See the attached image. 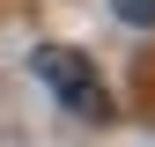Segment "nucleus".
Here are the masks:
<instances>
[{
    "mask_svg": "<svg viewBox=\"0 0 155 147\" xmlns=\"http://www.w3.org/2000/svg\"><path fill=\"white\" fill-rule=\"evenodd\" d=\"M30 74H37V81H45L52 96L74 110V118H111L104 81H96V66H89L74 44H37V52H30Z\"/></svg>",
    "mask_w": 155,
    "mask_h": 147,
    "instance_id": "nucleus-1",
    "label": "nucleus"
},
{
    "mask_svg": "<svg viewBox=\"0 0 155 147\" xmlns=\"http://www.w3.org/2000/svg\"><path fill=\"white\" fill-rule=\"evenodd\" d=\"M118 8V22H133V30H155V0H111Z\"/></svg>",
    "mask_w": 155,
    "mask_h": 147,
    "instance_id": "nucleus-2",
    "label": "nucleus"
}]
</instances>
